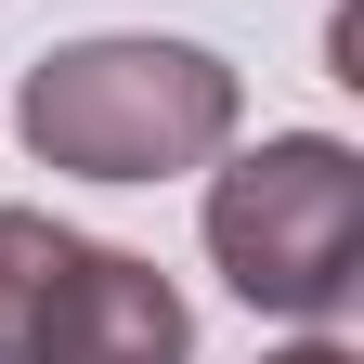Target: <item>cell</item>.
Wrapping results in <instances>:
<instances>
[{
    "instance_id": "4",
    "label": "cell",
    "mask_w": 364,
    "mask_h": 364,
    "mask_svg": "<svg viewBox=\"0 0 364 364\" xmlns=\"http://www.w3.org/2000/svg\"><path fill=\"white\" fill-rule=\"evenodd\" d=\"M53 260H65V221L53 208H0V364L26 351V312H39V287H53Z\"/></svg>"
},
{
    "instance_id": "3",
    "label": "cell",
    "mask_w": 364,
    "mask_h": 364,
    "mask_svg": "<svg viewBox=\"0 0 364 364\" xmlns=\"http://www.w3.org/2000/svg\"><path fill=\"white\" fill-rule=\"evenodd\" d=\"M14 364H196V312L144 247H105V235H65L53 287L26 312V351Z\"/></svg>"
},
{
    "instance_id": "2",
    "label": "cell",
    "mask_w": 364,
    "mask_h": 364,
    "mask_svg": "<svg viewBox=\"0 0 364 364\" xmlns=\"http://www.w3.org/2000/svg\"><path fill=\"white\" fill-rule=\"evenodd\" d=\"M208 260L221 287L273 326H338L364 287V156L338 130H260V144L208 156Z\"/></svg>"
},
{
    "instance_id": "5",
    "label": "cell",
    "mask_w": 364,
    "mask_h": 364,
    "mask_svg": "<svg viewBox=\"0 0 364 364\" xmlns=\"http://www.w3.org/2000/svg\"><path fill=\"white\" fill-rule=\"evenodd\" d=\"M260 364H351V351H338V338H326V326H299V338H287V351H260Z\"/></svg>"
},
{
    "instance_id": "1",
    "label": "cell",
    "mask_w": 364,
    "mask_h": 364,
    "mask_svg": "<svg viewBox=\"0 0 364 364\" xmlns=\"http://www.w3.org/2000/svg\"><path fill=\"white\" fill-rule=\"evenodd\" d=\"M235 117H247V91L196 39H65L14 91L26 156L65 182H182L235 144Z\"/></svg>"
}]
</instances>
